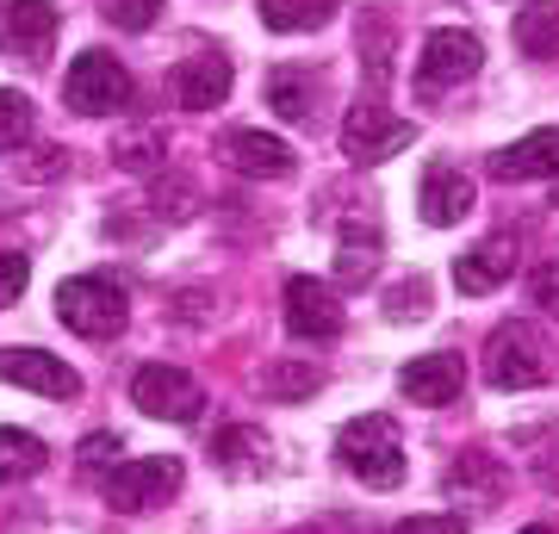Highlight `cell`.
<instances>
[{
	"label": "cell",
	"mask_w": 559,
	"mask_h": 534,
	"mask_svg": "<svg viewBox=\"0 0 559 534\" xmlns=\"http://www.w3.org/2000/svg\"><path fill=\"white\" fill-rule=\"evenodd\" d=\"M336 454H342V466H348L360 485H373V491L404 485V436H399V423H392V416H380V411L342 423Z\"/></svg>",
	"instance_id": "obj_1"
},
{
	"label": "cell",
	"mask_w": 559,
	"mask_h": 534,
	"mask_svg": "<svg viewBox=\"0 0 559 534\" xmlns=\"http://www.w3.org/2000/svg\"><path fill=\"white\" fill-rule=\"evenodd\" d=\"M57 323L87 342H106L124 330V286L106 274H75L57 286Z\"/></svg>",
	"instance_id": "obj_2"
},
{
	"label": "cell",
	"mask_w": 559,
	"mask_h": 534,
	"mask_svg": "<svg viewBox=\"0 0 559 534\" xmlns=\"http://www.w3.org/2000/svg\"><path fill=\"white\" fill-rule=\"evenodd\" d=\"M485 379H491V392H528L547 379V342H540L535 323H498L491 342H485Z\"/></svg>",
	"instance_id": "obj_3"
},
{
	"label": "cell",
	"mask_w": 559,
	"mask_h": 534,
	"mask_svg": "<svg viewBox=\"0 0 559 534\" xmlns=\"http://www.w3.org/2000/svg\"><path fill=\"white\" fill-rule=\"evenodd\" d=\"M62 99L75 106L81 119H106V112H124L131 106V75L112 50H81L62 75Z\"/></svg>",
	"instance_id": "obj_4"
},
{
	"label": "cell",
	"mask_w": 559,
	"mask_h": 534,
	"mask_svg": "<svg viewBox=\"0 0 559 534\" xmlns=\"http://www.w3.org/2000/svg\"><path fill=\"white\" fill-rule=\"evenodd\" d=\"M180 460L175 454H150V460H119L112 473H106V503L119 515H143V510H156V503H168V497L180 491Z\"/></svg>",
	"instance_id": "obj_5"
},
{
	"label": "cell",
	"mask_w": 559,
	"mask_h": 534,
	"mask_svg": "<svg viewBox=\"0 0 559 534\" xmlns=\"http://www.w3.org/2000/svg\"><path fill=\"white\" fill-rule=\"evenodd\" d=\"M485 69V44L460 25H441L423 38V57H417V87L423 94H441V87H460Z\"/></svg>",
	"instance_id": "obj_6"
},
{
	"label": "cell",
	"mask_w": 559,
	"mask_h": 534,
	"mask_svg": "<svg viewBox=\"0 0 559 534\" xmlns=\"http://www.w3.org/2000/svg\"><path fill=\"white\" fill-rule=\"evenodd\" d=\"M411 138H417V124L399 119V112H385L380 99H360L355 112L342 119V156L367 162V168H373V162H392Z\"/></svg>",
	"instance_id": "obj_7"
},
{
	"label": "cell",
	"mask_w": 559,
	"mask_h": 534,
	"mask_svg": "<svg viewBox=\"0 0 559 534\" xmlns=\"http://www.w3.org/2000/svg\"><path fill=\"white\" fill-rule=\"evenodd\" d=\"M131 404H138L143 416H162V423H193L200 404H205V392L180 373V367L150 360V367H138V379H131Z\"/></svg>",
	"instance_id": "obj_8"
},
{
	"label": "cell",
	"mask_w": 559,
	"mask_h": 534,
	"mask_svg": "<svg viewBox=\"0 0 559 534\" xmlns=\"http://www.w3.org/2000/svg\"><path fill=\"white\" fill-rule=\"evenodd\" d=\"M342 323H348V317H342L336 293H330L323 280H311V274L286 280V330L299 342H336Z\"/></svg>",
	"instance_id": "obj_9"
},
{
	"label": "cell",
	"mask_w": 559,
	"mask_h": 534,
	"mask_svg": "<svg viewBox=\"0 0 559 534\" xmlns=\"http://www.w3.org/2000/svg\"><path fill=\"white\" fill-rule=\"evenodd\" d=\"M0 379L7 385H25L38 397H75L81 373L62 355H44V348H0Z\"/></svg>",
	"instance_id": "obj_10"
},
{
	"label": "cell",
	"mask_w": 559,
	"mask_h": 534,
	"mask_svg": "<svg viewBox=\"0 0 559 534\" xmlns=\"http://www.w3.org/2000/svg\"><path fill=\"white\" fill-rule=\"evenodd\" d=\"M417 205H423V224L448 230V224H460L473 212V180L460 175L454 162H429L423 168V187H417Z\"/></svg>",
	"instance_id": "obj_11"
},
{
	"label": "cell",
	"mask_w": 559,
	"mask_h": 534,
	"mask_svg": "<svg viewBox=\"0 0 559 534\" xmlns=\"http://www.w3.org/2000/svg\"><path fill=\"white\" fill-rule=\"evenodd\" d=\"M460 385H466V367H460V355H417V360L399 373V392L411 397V404H423V411L454 404Z\"/></svg>",
	"instance_id": "obj_12"
},
{
	"label": "cell",
	"mask_w": 559,
	"mask_h": 534,
	"mask_svg": "<svg viewBox=\"0 0 559 534\" xmlns=\"http://www.w3.org/2000/svg\"><path fill=\"white\" fill-rule=\"evenodd\" d=\"M510 274H516V237H485L479 249H466V256L454 261V286L466 298L498 293Z\"/></svg>",
	"instance_id": "obj_13"
},
{
	"label": "cell",
	"mask_w": 559,
	"mask_h": 534,
	"mask_svg": "<svg viewBox=\"0 0 559 534\" xmlns=\"http://www.w3.org/2000/svg\"><path fill=\"white\" fill-rule=\"evenodd\" d=\"M175 99L187 106V112H212V106H224V99H230V57H218V50L187 57L175 69Z\"/></svg>",
	"instance_id": "obj_14"
},
{
	"label": "cell",
	"mask_w": 559,
	"mask_h": 534,
	"mask_svg": "<svg viewBox=\"0 0 559 534\" xmlns=\"http://www.w3.org/2000/svg\"><path fill=\"white\" fill-rule=\"evenodd\" d=\"M0 20H7L13 57H25V62H44L50 57V44H57V32H62V13L50 7V0H13Z\"/></svg>",
	"instance_id": "obj_15"
},
{
	"label": "cell",
	"mask_w": 559,
	"mask_h": 534,
	"mask_svg": "<svg viewBox=\"0 0 559 534\" xmlns=\"http://www.w3.org/2000/svg\"><path fill=\"white\" fill-rule=\"evenodd\" d=\"M218 156L237 168V175H255V180H286L293 175V150L280 138H267V131H230V138L218 143Z\"/></svg>",
	"instance_id": "obj_16"
},
{
	"label": "cell",
	"mask_w": 559,
	"mask_h": 534,
	"mask_svg": "<svg viewBox=\"0 0 559 534\" xmlns=\"http://www.w3.org/2000/svg\"><path fill=\"white\" fill-rule=\"evenodd\" d=\"M498 180H559V131H528L491 156Z\"/></svg>",
	"instance_id": "obj_17"
},
{
	"label": "cell",
	"mask_w": 559,
	"mask_h": 534,
	"mask_svg": "<svg viewBox=\"0 0 559 534\" xmlns=\"http://www.w3.org/2000/svg\"><path fill=\"white\" fill-rule=\"evenodd\" d=\"M267 106L286 124H311L318 119V75L311 69H274L267 75Z\"/></svg>",
	"instance_id": "obj_18"
},
{
	"label": "cell",
	"mask_w": 559,
	"mask_h": 534,
	"mask_svg": "<svg viewBox=\"0 0 559 534\" xmlns=\"http://www.w3.org/2000/svg\"><path fill=\"white\" fill-rule=\"evenodd\" d=\"M373 268H380V230L367 224H342V242H336V280L342 286H367L373 280Z\"/></svg>",
	"instance_id": "obj_19"
},
{
	"label": "cell",
	"mask_w": 559,
	"mask_h": 534,
	"mask_svg": "<svg viewBox=\"0 0 559 534\" xmlns=\"http://www.w3.org/2000/svg\"><path fill=\"white\" fill-rule=\"evenodd\" d=\"M44 466H50V448L32 429H0V485H25Z\"/></svg>",
	"instance_id": "obj_20"
},
{
	"label": "cell",
	"mask_w": 559,
	"mask_h": 534,
	"mask_svg": "<svg viewBox=\"0 0 559 534\" xmlns=\"http://www.w3.org/2000/svg\"><path fill=\"white\" fill-rule=\"evenodd\" d=\"M212 460H218L230 478H249L267 466V436L261 429H249V423H237V429H224L218 441H212Z\"/></svg>",
	"instance_id": "obj_21"
},
{
	"label": "cell",
	"mask_w": 559,
	"mask_h": 534,
	"mask_svg": "<svg viewBox=\"0 0 559 534\" xmlns=\"http://www.w3.org/2000/svg\"><path fill=\"white\" fill-rule=\"evenodd\" d=\"M516 50L522 57H559V0H528L516 13Z\"/></svg>",
	"instance_id": "obj_22"
},
{
	"label": "cell",
	"mask_w": 559,
	"mask_h": 534,
	"mask_svg": "<svg viewBox=\"0 0 559 534\" xmlns=\"http://www.w3.org/2000/svg\"><path fill=\"white\" fill-rule=\"evenodd\" d=\"M336 7L342 0H261V25L267 32H318V25L336 20Z\"/></svg>",
	"instance_id": "obj_23"
},
{
	"label": "cell",
	"mask_w": 559,
	"mask_h": 534,
	"mask_svg": "<svg viewBox=\"0 0 559 534\" xmlns=\"http://www.w3.org/2000/svg\"><path fill=\"white\" fill-rule=\"evenodd\" d=\"M267 397H280V404H293V397H311L323 385V373L318 367H305V360H280V367H267Z\"/></svg>",
	"instance_id": "obj_24"
},
{
	"label": "cell",
	"mask_w": 559,
	"mask_h": 534,
	"mask_svg": "<svg viewBox=\"0 0 559 534\" xmlns=\"http://www.w3.org/2000/svg\"><path fill=\"white\" fill-rule=\"evenodd\" d=\"M32 124H38L32 99L13 94V87H0V150H20V143L32 138Z\"/></svg>",
	"instance_id": "obj_25"
},
{
	"label": "cell",
	"mask_w": 559,
	"mask_h": 534,
	"mask_svg": "<svg viewBox=\"0 0 559 534\" xmlns=\"http://www.w3.org/2000/svg\"><path fill=\"white\" fill-rule=\"evenodd\" d=\"M162 13V0H106V20L119 25V32H150Z\"/></svg>",
	"instance_id": "obj_26"
},
{
	"label": "cell",
	"mask_w": 559,
	"mask_h": 534,
	"mask_svg": "<svg viewBox=\"0 0 559 534\" xmlns=\"http://www.w3.org/2000/svg\"><path fill=\"white\" fill-rule=\"evenodd\" d=\"M25 286H32V256H20V249H0V311H7Z\"/></svg>",
	"instance_id": "obj_27"
},
{
	"label": "cell",
	"mask_w": 559,
	"mask_h": 534,
	"mask_svg": "<svg viewBox=\"0 0 559 534\" xmlns=\"http://www.w3.org/2000/svg\"><path fill=\"white\" fill-rule=\"evenodd\" d=\"M385 534H466V515H454V510H436V515H404V522H392Z\"/></svg>",
	"instance_id": "obj_28"
},
{
	"label": "cell",
	"mask_w": 559,
	"mask_h": 534,
	"mask_svg": "<svg viewBox=\"0 0 559 534\" xmlns=\"http://www.w3.org/2000/svg\"><path fill=\"white\" fill-rule=\"evenodd\" d=\"M156 156H162V131H143V138H131V143H119V162L124 168H156Z\"/></svg>",
	"instance_id": "obj_29"
},
{
	"label": "cell",
	"mask_w": 559,
	"mask_h": 534,
	"mask_svg": "<svg viewBox=\"0 0 559 534\" xmlns=\"http://www.w3.org/2000/svg\"><path fill=\"white\" fill-rule=\"evenodd\" d=\"M119 436H87L81 441V466H87V473H100V466H119Z\"/></svg>",
	"instance_id": "obj_30"
},
{
	"label": "cell",
	"mask_w": 559,
	"mask_h": 534,
	"mask_svg": "<svg viewBox=\"0 0 559 534\" xmlns=\"http://www.w3.org/2000/svg\"><path fill=\"white\" fill-rule=\"evenodd\" d=\"M429 311V286L423 280H404L399 293H392V317H423Z\"/></svg>",
	"instance_id": "obj_31"
},
{
	"label": "cell",
	"mask_w": 559,
	"mask_h": 534,
	"mask_svg": "<svg viewBox=\"0 0 559 534\" xmlns=\"http://www.w3.org/2000/svg\"><path fill=\"white\" fill-rule=\"evenodd\" d=\"M367 69H373V81L392 75V57H385V25L367 20Z\"/></svg>",
	"instance_id": "obj_32"
},
{
	"label": "cell",
	"mask_w": 559,
	"mask_h": 534,
	"mask_svg": "<svg viewBox=\"0 0 559 534\" xmlns=\"http://www.w3.org/2000/svg\"><path fill=\"white\" fill-rule=\"evenodd\" d=\"M528 286H535V305H540V311H559V261L535 268V280H528Z\"/></svg>",
	"instance_id": "obj_33"
},
{
	"label": "cell",
	"mask_w": 559,
	"mask_h": 534,
	"mask_svg": "<svg viewBox=\"0 0 559 534\" xmlns=\"http://www.w3.org/2000/svg\"><path fill=\"white\" fill-rule=\"evenodd\" d=\"M522 534H554V529H540V522H535V529H522Z\"/></svg>",
	"instance_id": "obj_34"
},
{
	"label": "cell",
	"mask_w": 559,
	"mask_h": 534,
	"mask_svg": "<svg viewBox=\"0 0 559 534\" xmlns=\"http://www.w3.org/2000/svg\"><path fill=\"white\" fill-rule=\"evenodd\" d=\"M0 13H7V7H0Z\"/></svg>",
	"instance_id": "obj_35"
}]
</instances>
